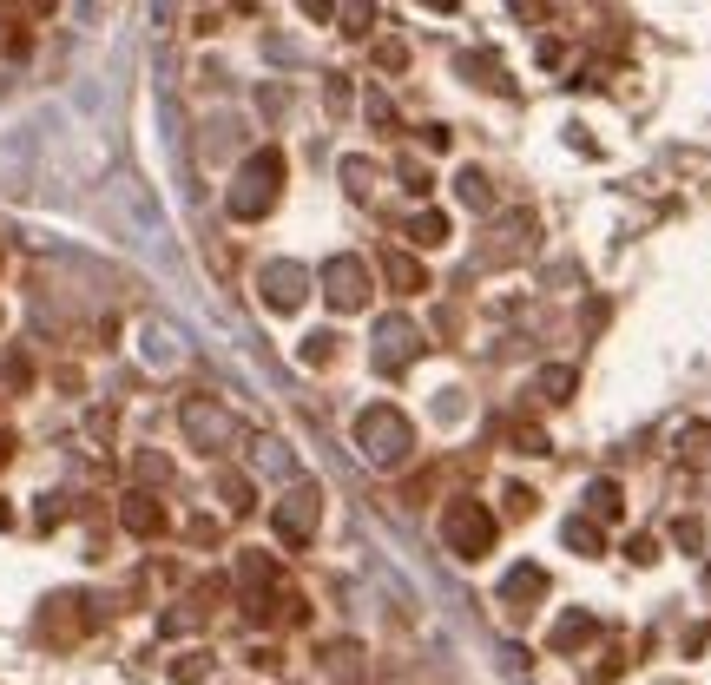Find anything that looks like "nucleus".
Here are the masks:
<instances>
[{
  "label": "nucleus",
  "mask_w": 711,
  "mask_h": 685,
  "mask_svg": "<svg viewBox=\"0 0 711 685\" xmlns=\"http://www.w3.org/2000/svg\"><path fill=\"white\" fill-rule=\"evenodd\" d=\"M323 672H330V679H363V646H356V639H330V646H323Z\"/></svg>",
  "instance_id": "dca6fc26"
},
{
  "label": "nucleus",
  "mask_w": 711,
  "mask_h": 685,
  "mask_svg": "<svg viewBox=\"0 0 711 685\" xmlns=\"http://www.w3.org/2000/svg\"><path fill=\"white\" fill-rule=\"evenodd\" d=\"M382 277H389V290H402V297H422L428 290V264L415 251H402V244L382 251Z\"/></svg>",
  "instance_id": "9b49d317"
},
{
  "label": "nucleus",
  "mask_w": 711,
  "mask_h": 685,
  "mask_svg": "<svg viewBox=\"0 0 711 685\" xmlns=\"http://www.w3.org/2000/svg\"><path fill=\"white\" fill-rule=\"evenodd\" d=\"M178 429H185V442L198 448V455H224V448L244 442V422H237L218 396H185L178 402Z\"/></svg>",
  "instance_id": "7ed1b4c3"
},
{
  "label": "nucleus",
  "mask_w": 711,
  "mask_h": 685,
  "mask_svg": "<svg viewBox=\"0 0 711 685\" xmlns=\"http://www.w3.org/2000/svg\"><path fill=\"white\" fill-rule=\"evenodd\" d=\"M376 159H363V152H356V159H343V192L356 198V205H369V198H376Z\"/></svg>",
  "instance_id": "a211bd4d"
},
{
  "label": "nucleus",
  "mask_w": 711,
  "mask_h": 685,
  "mask_svg": "<svg viewBox=\"0 0 711 685\" xmlns=\"http://www.w3.org/2000/svg\"><path fill=\"white\" fill-rule=\"evenodd\" d=\"M422 350H428L422 323H415V317H402V310H389V317L376 323V350H369V363H376L382 376H402V369H409Z\"/></svg>",
  "instance_id": "0eeeda50"
},
{
  "label": "nucleus",
  "mask_w": 711,
  "mask_h": 685,
  "mask_svg": "<svg viewBox=\"0 0 711 685\" xmlns=\"http://www.w3.org/2000/svg\"><path fill=\"white\" fill-rule=\"evenodd\" d=\"M455 198H461L468 211H494V185H488V172L461 165V172H455Z\"/></svg>",
  "instance_id": "6ab92c4d"
},
{
  "label": "nucleus",
  "mask_w": 711,
  "mask_h": 685,
  "mask_svg": "<svg viewBox=\"0 0 711 685\" xmlns=\"http://www.w3.org/2000/svg\"><path fill=\"white\" fill-rule=\"evenodd\" d=\"M270 521H277V541L284 547H303L316 534V521H323V488L316 481H290L284 501L270 508Z\"/></svg>",
  "instance_id": "6e6552de"
},
{
  "label": "nucleus",
  "mask_w": 711,
  "mask_h": 685,
  "mask_svg": "<svg viewBox=\"0 0 711 685\" xmlns=\"http://www.w3.org/2000/svg\"><path fill=\"white\" fill-rule=\"evenodd\" d=\"M435 415H442V422H461V415H468V396H461V389H442V396H435Z\"/></svg>",
  "instance_id": "7c9ffc66"
},
{
  "label": "nucleus",
  "mask_w": 711,
  "mask_h": 685,
  "mask_svg": "<svg viewBox=\"0 0 711 685\" xmlns=\"http://www.w3.org/2000/svg\"><path fill=\"white\" fill-rule=\"evenodd\" d=\"M237 580H244V600H270V593H277V560H270V554H244V560H237Z\"/></svg>",
  "instance_id": "4468645a"
},
{
  "label": "nucleus",
  "mask_w": 711,
  "mask_h": 685,
  "mask_svg": "<svg viewBox=\"0 0 711 685\" xmlns=\"http://www.w3.org/2000/svg\"><path fill=\"white\" fill-rule=\"evenodd\" d=\"M540 66H567V40H540Z\"/></svg>",
  "instance_id": "f704fd0d"
},
{
  "label": "nucleus",
  "mask_w": 711,
  "mask_h": 685,
  "mask_svg": "<svg viewBox=\"0 0 711 685\" xmlns=\"http://www.w3.org/2000/svg\"><path fill=\"white\" fill-rule=\"evenodd\" d=\"M0 376H7V389H27V383H33V356H27V350H7Z\"/></svg>",
  "instance_id": "c85d7f7f"
},
{
  "label": "nucleus",
  "mask_w": 711,
  "mask_h": 685,
  "mask_svg": "<svg viewBox=\"0 0 711 685\" xmlns=\"http://www.w3.org/2000/svg\"><path fill=\"white\" fill-rule=\"evenodd\" d=\"M534 211H514V218H507V231H494V244L481 257H488V264H521L527 251H534Z\"/></svg>",
  "instance_id": "9d476101"
},
{
  "label": "nucleus",
  "mask_w": 711,
  "mask_h": 685,
  "mask_svg": "<svg viewBox=\"0 0 711 685\" xmlns=\"http://www.w3.org/2000/svg\"><path fill=\"white\" fill-rule=\"evenodd\" d=\"M422 145L428 152H448V126H422Z\"/></svg>",
  "instance_id": "e433bc0d"
},
{
  "label": "nucleus",
  "mask_w": 711,
  "mask_h": 685,
  "mask_svg": "<svg viewBox=\"0 0 711 685\" xmlns=\"http://www.w3.org/2000/svg\"><path fill=\"white\" fill-rule=\"evenodd\" d=\"M619 508H626V494H619V481H593V488H586V521L600 527V521H619Z\"/></svg>",
  "instance_id": "f3484780"
},
{
  "label": "nucleus",
  "mask_w": 711,
  "mask_h": 685,
  "mask_svg": "<svg viewBox=\"0 0 711 685\" xmlns=\"http://www.w3.org/2000/svg\"><path fill=\"white\" fill-rule=\"evenodd\" d=\"M257 468H264V475H290V481H297V468H290V448L277 442V435H264V442H257Z\"/></svg>",
  "instance_id": "393cba45"
},
{
  "label": "nucleus",
  "mask_w": 711,
  "mask_h": 685,
  "mask_svg": "<svg viewBox=\"0 0 711 685\" xmlns=\"http://www.w3.org/2000/svg\"><path fill=\"white\" fill-rule=\"evenodd\" d=\"M560 541H567L573 554H586V560H600V554H606V534L586 521V514H567V521H560Z\"/></svg>",
  "instance_id": "2eb2a0df"
},
{
  "label": "nucleus",
  "mask_w": 711,
  "mask_h": 685,
  "mask_svg": "<svg viewBox=\"0 0 711 685\" xmlns=\"http://www.w3.org/2000/svg\"><path fill=\"white\" fill-rule=\"evenodd\" d=\"M185 534H191L198 547H211V541H218V521H211V514H191V527H185Z\"/></svg>",
  "instance_id": "473e14b6"
},
{
  "label": "nucleus",
  "mask_w": 711,
  "mask_h": 685,
  "mask_svg": "<svg viewBox=\"0 0 711 685\" xmlns=\"http://www.w3.org/2000/svg\"><path fill=\"white\" fill-rule=\"evenodd\" d=\"M507 448L514 455H547V429L540 422H507Z\"/></svg>",
  "instance_id": "4be33fe9"
},
{
  "label": "nucleus",
  "mask_w": 711,
  "mask_h": 685,
  "mask_svg": "<svg viewBox=\"0 0 711 685\" xmlns=\"http://www.w3.org/2000/svg\"><path fill=\"white\" fill-rule=\"evenodd\" d=\"M369 119H376V126H382V132H389V126H395V112H389V99H382V93H369Z\"/></svg>",
  "instance_id": "c9c22d12"
},
{
  "label": "nucleus",
  "mask_w": 711,
  "mask_h": 685,
  "mask_svg": "<svg viewBox=\"0 0 711 685\" xmlns=\"http://www.w3.org/2000/svg\"><path fill=\"white\" fill-rule=\"evenodd\" d=\"M310 284H316V277L303 271L297 257H270L264 271H257V297H264L270 317H297L303 303H310Z\"/></svg>",
  "instance_id": "423d86ee"
},
{
  "label": "nucleus",
  "mask_w": 711,
  "mask_h": 685,
  "mask_svg": "<svg viewBox=\"0 0 711 685\" xmlns=\"http://www.w3.org/2000/svg\"><path fill=\"white\" fill-rule=\"evenodd\" d=\"M218 494H224V508H231V514H251V508H257L251 475H224V481H218Z\"/></svg>",
  "instance_id": "b1692460"
},
{
  "label": "nucleus",
  "mask_w": 711,
  "mask_h": 685,
  "mask_svg": "<svg viewBox=\"0 0 711 685\" xmlns=\"http://www.w3.org/2000/svg\"><path fill=\"white\" fill-rule=\"evenodd\" d=\"M705 593H711V567H705Z\"/></svg>",
  "instance_id": "4c0bfd02"
},
{
  "label": "nucleus",
  "mask_w": 711,
  "mask_h": 685,
  "mask_svg": "<svg viewBox=\"0 0 711 685\" xmlns=\"http://www.w3.org/2000/svg\"><path fill=\"white\" fill-rule=\"evenodd\" d=\"M132 475L158 488V481H172V462H165V455H152V448H139V455H132Z\"/></svg>",
  "instance_id": "cd10ccee"
},
{
  "label": "nucleus",
  "mask_w": 711,
  "mask_h": 685,
  "mask_svg": "<svg viewBox=\"0 0 711 685\" xmlns=\"http://www.w3.org/2000/svg\"><path fill=\"white\" fill-rule=\"evenodd\" d=\"M461 73H474V86H501V60H494V53H481V47H474V53H461Z\"/></svg>",
  "instance_id": "a878e982"
},
{
  "label": "nucleus",
  "mask_w": 711,
  "mask_h": 685,
  "mask_svg": "<svg viewBox=\"0 0 711 685\" xmlns=\"http://www.w3.org/2000/svg\"><path fill=\"white\" fill-rule=\"evenodd\" d=\"M540 396H547V402H567L573 396V389H580V369H567V363H553V369H540Z\"/></svg>",
  "instance_id": "aec40b11"
},
{
  "label": "nucleus",
  "mask_w": 711,
  "mask_h": 685,
  "mask_svg": "<svg viewBox=\"0 0 711 685\" xmlns=\"http://www.w3.org/2000/svg\"><path fill=\"white\" fill-rule=\"evenodd\" d=\"M593 639H600V620L573 606V613H560V620H553L547 646H553V653H580V646H593Z\"/></svg>",
  "instance_id": "ddd939ff"
},
{
  "label": "nucleus",
  "mask_w": 711,
  "mask_h": 685,
  "mask_svg": "<svg viewBox=\"0 0 711 685\" xmlns=\"http://www.w3.org/2000/svg\"><path fill=\"white\" fill-rule=\"evenodd\" d=\"M376 60L389 66V73H402V66H409V47H402V40H382V47H376Z\"/></svg>",
  "instance_id": "2f4dec72"
},
{
  "label": "nucleus",
  "mask_w": 711,
  "mask_h": 685,
  "mask_svg": "<svg viewBox=\"0 0 711 685\" xmlns=\"http://www.w3.org/2000/svg\"><path fill=\"white\" fill-rule=\"evenodd\" d=\"M409 238L422 244V251H435V244H448V218H442V211H415V218H409Z\"/></svg>",
  "instance_id": "412c9836"
},
{
  "label": "nucleus",
  "mask_w": 711,
  "mask_h": 685,
  "mask_svg": "<svg viewBox=\"0 0 711 685\" xmlns=\"http://www.w3.org/2000/svg\"><path fill=\"white\" fill-rule=\"evenodd\" d=\"M356 448H363L369 468H409L415 462V422L395 402H369L356 415Z\"/></svg>",
  "instance_id": "f03ea898"
},
{
  "label": "nucleus",
  "mask_w": 711,
  "mask_h": 685,
  "mask_svg": "<svg viewBox=\"0 0 711 685\" xmlns=\"http://www.w3.org/2000/svg\"><path fill=\"white\" fill-rule=\"evenodd\" d=\"M303 363H310V369H330V363H336V336H330V330L303 336Z\"/></svg>",
  "instance_id": "bb28decb"
},
{
  "label": "nucleus",
  "mask_w": 711,
  "mask_h": 685,
  "mask_svg": "<svg viewBox=\"0 0 711 685\" xmlns=\"http://www.w3.org/2000/svg\"><path fill=\"white\" fill-rule=\"evenodd\" d=\"M172 685H211V653H178L172 659Z\"/></svg>",
  "instance_id": "5701e85b"
},
{
  "label": "nucleus",
  "mask_w": 711,
  "mask_h": 685,
  "mask_svg": "<svg viewBox=\"0 0 711 685\" xmlns=\"http://www.w3.org/2000/svg\"><path fill=\"white\" fill-rule=\"evenodd\" d=\"M494 534H501V527H494V508L488 501H468V494H455V501H448V514H442V547L455 560H488L494 554Z\"/></svg>",
  "instance_id": "20e7f679"
},
{
  "label": "nucleus",
  "mask_w": 711,
  "mask_h": 685,
  "mask_svg": "<svg viewBox=\"0 0 711 685\" xmlns=\"http://www.w3.org/2000/svg\"><path fill=\"white\" fill-rule=\"evenodd\" d=\"M316 284H323V297H330V310H343V317H356V310H369V297H376V277H369V257H356V251H336V257H323V271H316Z\"/></svg>",
  "instance_id": "39448f33"
},
{
  "label": "nucleus",
  "mask_w": 711,
  "mask_h": 685,
  "mask_svg": "<svg viewBox=\"0 0 711 685\" xmlns=\"http://www.w3.org/2000/svg\"><path fill=\"white\" fill-rule=\"evenodd\" d=\"M119 527H126V534H139V541H152V534H165V508H158L145 488H132L126 501H119Z\"/></svg>",
  "instance_id": "f8f14e48"
},
{
  "label": "nucleus",
  "mask_w": 711,
  "mask_h": 685,
  "mask_svg": "<svg viewBox=\"0 0 711 685\" xmlns=\"http://www.w3.org/2000/svg\"><path fill=\"white\" fill-rule=\"evenodd\" d=\"M501 613L507 620H527L540 600H547V567H534V560H521V567H507V580H501Z\"/></svg>",
  "instance_id": "1a4fd4ad"
},
{
  "label": "nucleus",
  "mask_w": 711,
  "mask_h": 685,
  "mask_svg": "<svg viewBox=\"0 0 711 685\" xmlns=\"http://www.w3.org/2000/svg\"><path fill=\"white\" fill-rule=\"evenodd\" d=\"M277 198H284V152L264 145V152H251V159L237 165L231 192H224V211H231L237 224H257V218L277 211Z\"/></svg>",
  "instance_id": "f257e3e1"
},
{
  "label": "nucleus",
  "mask_w": 711,
  "mask_h": 685,
  "mask_svg": "<svg viewBox=\"0 0 711 685\" xmlns=\"http://www.w3.org/2000/svg\"><path fill=\"white\" fill-rule=\"evenodd\" d=\"M507 514L527 521V514H534V488H507Z\"/></svg>",
  "instance_id": "72a5a7b5"
},
{
  "label": "nucleus",
  "mask_w": 711,
  "mask_h": 685,
  "mask_svg": "<svg viewBox=\"0 0 711 685\" xmlns=\"http://www.w3.org/2000/svg\"><path fill=\"white\" fill-rule=\"evenodd\" d=\"M336 20H343V33H349V40H363V33H369V20H376V7H343Z\"/></svg>",
  "instance_id": "c756f323"
}]
</instances>
